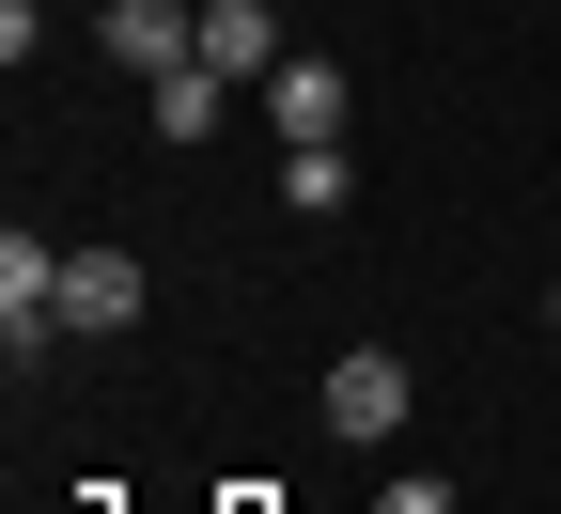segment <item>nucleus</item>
I'll use <instances>...</instances> for the list:
<instances>
[{
    "mask_svg": "<svg viewBox=\"0 0 561 514\" xmlns=\"http://www.w3.org/2000/svg\"><path fill=\"white\" fill-rule=\"evenodd\" d=\"M94 47L125 62V79H172V62H203V0H110Z\"/></svg>",
    "mask_w": 561,
    "mask_h": 514,
    "instance_id": "f257e3e1",
    "label": "nucleus"
},
{
    "mask_svg": "<svg viewBox=\"0 0 561 514\" xmlns=\"http://www.w3.org/2000/svg\"><path fill=\"white\" fill-rule=\"evenodd\" d=\"M328 436H359V453L405 436V358H390V343H343V358H328Z\"/></svg>",
    "mask_w": 561,
    "mask_h": 514,
    "instance_id": "f03ea898",
    "label": "nucleus"
},
{
    "mask_svg": "<svg viewBox=\"0 0 561 514\" xmlns=\"http://www.w3.org/2000/svg\"><path fill=\"white\" fill-rule=\"evenodd\" d=\"M0 343H16V358L62 343V250L47 235H0Z\"/></svg>",
    "mask_w": 561,
    "mask_h": 514,
    "instance_id": "7ed1b4c3",
    "label": "nucleus"
},
{
    "mask_svg": "<svg viewBox=\"0 0 561 514\" xmlns=\"http://www.w3.org/2000/svg\"><path fill=\"white\" fill-rule=\"evenodd\" d=\"M140 328V250H62V343Z\"/></svg>",
    "mask_w": 561,
    "mask_h": 514,
    "instance_id": "20e7f679",
    "label": "nucleus"
},
{
    "mask_svg": "<svg viewBox=\"0 0 561 514\" xmlns=\"http://www.w3.org/2000/svg\"><path fill=\"white\" fill-rule=\"evenodd\" d=\"M203 62H219V79H280V62H297V47H280V16H265V0H203Z\"/></svg>",
    "mask_w": 561,
    "mask_h": 514,
    "instance_id": "39448f33",
    "label": "nucleus"
},
{
    "mask_svg": "<svg viewBox=\"0 0 561 514\" xmlns=\"http://www.w3.org/2000/svg\"><path fill=\"white\" fill-rule=\"evenodd\" d=\"M265 125H280V157H297V140H343V62H280V79H265Z\"/></svg>",
    "mask_w": 561,
    "mask_h": 514,
    "instance_id": "423d86ee",
    "label": "nucleus"
},
{
    "mask_svg": "<svg viewBox=\"0 0 561 514\" xmlns=\"http://www.w3.org/2000/svg\"><path fill=\"white\" fill-rule=\"evenodd\" d=\"M234 125V79H219V62H172V79H157V140H219Z\"/></svg>",
    "mask_w": 561,
    "mask_h": 514,
    "instance_id": "0eeeda50",
    "label": "nucleus"
},
{
    "mask_svg": "<svg viewBox=\"0 0 561 514\" xmlns=\"http://www.w3.org/2000/svg\"><path fill=\"white\" fill-rule=\"evenodd\" d=\"M280 203H297V218H343V140H297V157H280Z\"/></svg>",
    "mask_w": 561,
    "mask_h": 514,
    "instance_id": "6e6552de",
    "label": "nucleus"
},
{
    "mask_svg": "<svg viewBox=\"0 0 561 514\" xmlns=\"http://www.w3.org/2000/svg\"><path fill=\"white\" fill-rule=\"evenodd\" d=\"M390 514H453V483H390Z\"/></svg>",
    "mask_w": 561,
    "mask_h": 514,
    "instance_id": "1a4fd4ad",
    "label": "nucleus"
},
{
    "mask_svg": "<svg viewBox=\"0 0 561 514\" xmlns=\"http://www.w3.org/2000/svg\"><path fill=\"white\" fill-rule=\"evenodd\" d=\"M546 328H561V281H546Z\"/></svg>",
    "mask_w": 561,
    "mask_h": 514,
    "instance_id": "9d476101",
    "label": "nucleus"
},
{
    "mask_svg": "<svg viewBox=\"0 0 561 514\" xmlns=\"http://www.w3.org/2000/svg\"><path fill=\"white\" fill-rule=\"evenodd\" d=\"M234 514H265V499H234Z\"/></svg>",
    "mask_w": 561,
    "mask_h": 514,
    "instance_id": "9b49d317",
    "label": "nucleus"
}]
</instances>
